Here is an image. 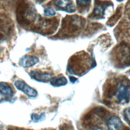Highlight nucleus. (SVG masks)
Returning a JSON list of instances; mask_svg holds the SVG:
<instances>
[{
	"label": "nucleus",
	"instance_id": "f257e3e1",
	"mask_svg": "<svg viewBox=\"0 0 130 130\" xmlns=\"http://www.w3.org/2000/svg\"><path fill=\"white\" fill-rule=\"evenodd\" d=\"M35 9L25 0H21L17 7L16 17L18 22L22 25H29L35 20Z\"/></svg>",
	"mask_w": 130,
	"mask_h": 130
},
{
	"label": "nucleus",
	"instance_id": "f03ea898",
	"mask_svg": "<svg viewBox=\"0 0 130 130\" xmlns=\"http://www.w3.org/2000/svg\"><path fill=\"white\" fill-rule=\"evenodd\" d=\"M15 87L19 90L22 91L26 95L30 97H36L38 95L37 91L34 88L27 85L22 80H17L14 83Z\"/></svg>",
	"mask_w": 130,
	"mask_h": 130
},
{
	"label": "nucleus",
	"instance_id": "7ed1b4c3",
	"mask_svg": "<svg viewBox=\"0 0 130 130\" xmlns=\"http://www.w3.org/2000/svg\"><path fill=\"white\" fill-rule=\"evenodd\" d=\"M30 77L39 82H47L52 78V74L49 73L43 72L39 70H33L29 73Z\"/></svg>",
	"mask_w": 130,
	"mask_h": 130
},
{
	"label": "nucleus",
	"instance_id": "20e7f679",
	"mask_svg": "<svg viewBox=\"0 0 130 130\" xmlns=\"http://www.w3.org/2000/svg\"><path fill=\"white\" fill-rule=\"evenodd\" d=\"M130 98V91L127 86L121 85L117 91V99L120 103H128Z\"/></svg>",
	"mask_w": 130,
	"mask_h": 130
},
{
	"label": "nucleus",
	"instance_id": "39448f33",
	"mask_svg": "<svg viewBox=\"0 0 130 130\" xmlns=\"http://www.w3.org/2000/svg\"><path fill=\"white\" fill-rule=\"evenodd\" d=\"M54 4L58 8L69 13L75 11V7L72 0H55Z\"/></svg>",
	"mask_w": 130,
	"mask_h": 130
},
{
	"label": "nucleus",
	"instance_id": "423d86ee",
	"mask_svg": "<svg viewBox=\"0 0 130 130\" xmlns=\"http://www.w3.org/2000/svg\"><path fill=\"white\" fill-rule=\"evenodd\" d=\"M39 62V59L35 56L25 55L22 57L19 60V64L23 68H27L34 66Z\"/></svg>",
	"mask_w": 130,
	"mask_h": 130
},
{
	"label": "nucleus",
	"instance_id": "0eeeda50",
	"mask_svg": "<svg viewBox=\"0 0 130 130\" xmlns=\"http://www.w3.org/2000/svg\"><path fill=\"white\" fill-rule=\"evenodd\" d=\"M122 125L120 119L114 116L109 118L107 121V126L109 130H119Z\"/></svg>",
	"mask_w": 130,
	"mask_h": 130
},
{
	"label": "nucleus",
	"instance_id": "6e6552de",
	"mask_svg": "<svg viewBox=\"0 0 130 130\" xmlns=\"http://www.w3.org/2000/svg\"><path fill=\"white\" fill-rule=\"evenodd\" d=\"M0 92L4 96H11L13 90L11 87L6 82H0Z\"/></svg>",
	"mask_w": 130,
	"mask_h": 130
},
{
	"label": "nucleus",
	"instance_id": "1a4fd4ad",
	"mask_svg": "<svg viewBox=\"0 0 130 130\" xmlns=\"http://www.w3.org/2000/svg\"><path fill=\"white\" fill-rule=\"evenodd\" d=\"M50 84L55 87H59L65 85L67 84L68 81L67 79L64 77H60V78H56V77H52L50 80Z\"/></svg>",
	"mask_w": 130,
	"mask_h": 130
},
{
	"label": "nucleus",
	"instance_id": "9d476101",
	"mask_svg": "<svg viewBox=\"0 0 130 130\" xmlns=\"http://www.w3.org/2000/svg\"><path fill=\"white\" fill-rule=\"evenodd\" d=\"M9 28H10V25H9V23L6 20H4L3 19L0 18V29L1 30L6 31V30H8Z\"/></svg>",
	"mask_w": 130,
	"mask_h": 130
},
{
	"label": "nucleus",
	"instance_id": "9b49d317",
	"mask_svg": "<svg viewBox=\"0 0 130 130\" xmlns=\"http://www.w3.org/2000/svg\"><path fill=\"white\" fill-rule=\"evenodd\" d=\"M45 118L44 113H42L40 115L37 114L36 113H32L31 115V118L32 120L35 122H38L39 121H41Z\"/></svg>",
	"mask_w": 130,
	"mask_h": 130
},
{
	"label": "nucleus",
	"instance_id": "f8f14e48",
	"mask_svg": "<svg viewBox=\"0 0 130 130\" xmlns=\"http://www.w3.org/2000/svg\"><path fill=\"white\" fill-rule=\"evenodd\" d=\"M104 12V8L101 5H96L94 11V13L98 15H102Z\"/></svg>",
	"mask_w": 130,
	"mask_h": 130
},
{
	"label": "nucleus",
	"instance_id": "ddd939ff",
	"mask_svg": "<svg viewBox=\"0 0 130 130\" xmlns=\"http://www.w3.org/2000/svg\"><path fill=\"white\" fill-rule=\"evenodd\" d=\"M44 14L46 16H52L55 15V11L51 8H47L44 10Z\"/></svg>",
	"mask_w": 130,
	"mask_h": 130
},
{
	"label": "nucleus",
	"instance_id": "4468645a",
	"mask_svg": "<svg viewBox=\"0 0 130 130\" xmlns=\"http://www.w3.org/2000/svg\"><path fill=\"white\" fill-rule=\"evenodd\" d=\"M123 114L126 120L130 122V107L127 108L124 110L123 112Z\"/></svg>",
	"mask_w": 130,
	"mask_h": 130
},
{
	"label": "nucleus",
	"instance_id": "2eb2a0df",
	"mask_svg": "<svg viewBox=\"0 0 130 130\" xmlns=\"http://www.w3.org/2000/svg\"><path fill=\"white\" fill-rule=\"evenodd\" d=\"M91 0H77L79 4L82 6H85L88 4Z\"/></svg>",
	"mask_w": 130,
	"mask_h": 130
},
{
	"label": "nucleus",
	"instance_id": "dca6fc26",
	"mask_svg": "<svg viewBox=\"0 0 130 130\" xmlns=\"http://www.w3.org/2000/svg\"><path fill=\"white\" fill-rule=\"evenodd\" d=\"M70 81L71 82L74 83V82H75L77 80V78H75V77H70Z\"/></svg>",
	"mask_w": 130,
	"mask_h": 130
},
{
	"label": "nucleus",
	"instance_id": "f3484780",
	"mask_svg": "<svg viewBox=\"0 0 130 130\" xmlns=\"http://www.w3.org/2000/svg\"><path fill=\"white\" fill-rule=\"evenodd\" d=\"M122 130H130V129L129 128H128V127H125V128H124Z\"/></svg>",
	"mask_w": 130,
	"mask_h": 130
}]
</instances>
